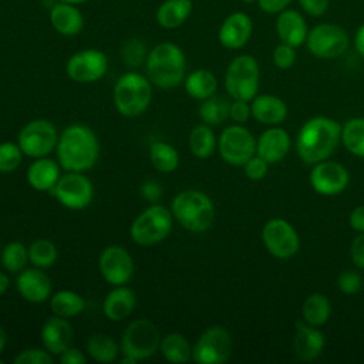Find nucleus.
<instances>
[{
    "label": "nucleus",
    "mask_w": 364,
    "mask_h": 364,
    "mask_svg": "<svg viewBox=\"0 0 364 364\" xmlns=\"http://www.w3.org/2000/svg\"><path fill=\"white\" fill-rule=\"evenodd\" d=\"M55 156L67 172L90 171L100 156V141L97 134L85 124H70L60 134Z\"/></svg>",
    "instance_id": "nucleus-1"
},
{
    "label": "nucleus",
    "mask_w": 364,
    "mask_h": 364,
    "mask_svg": "<svg viewBox=\"0 0 364 364\" xmlns=\"http://www.w3.org/2000/svg\"><path fill=\"white\" fill-rule=\"evenodd\" d=\"M341 141V125L328 117L307 119L296 139L299 158L309 165L327 159Z\"/></svg>",
    "instance_id": "nucleus-2"
},
{
    "label": "nucleus",
    "mask_w": 364,
    "mask_h": 364,
    "mask_svg": "<svg viewBox=\"0 0 364 364\" xmlns=\"http://www.w3.org/2000/svg\"><path fill=\"white\" fill-rule=\"evenodd\" d=\"M145 73L154 87L161 90L175 88L186 77V55L175 43H158L146 54Z\"/></svg>",
    "instance_id": "nucleus-3"
},
{
    "label": "nucleus",
    "mask_w": 364,
    "mask_h": 364,
    "mask_svg": "<svg viewBox=\"0 0 364 364\" xmlns=\"http://www.w3.org/2000/svg\"><path fill=\"white\" fill-rule=\"evenodd\" d=\"M173 219L188 232L203 233L215 222V205L212 199L199 189H183L171 202Z\"/></svg>",
    "instance_id": "nucleus-4"
},
{
    "label": "nucleus",
    "mask_w": 364,
    "mask_h": 364,
    "mask_svg": "<svg viewBox=\"0 0 364 364\" xmlns=\"http://www.w3.org/2000/svg\"><path fill=\"white\" fill-rule=\"evenodd\" d=\"M154 85L138 71L124 73L114 84L112 101L115 109L127 118L141 117L151 105Z\"/></svg>",
    "instance_id": "nucleus-5"
},
{
    "label": "nucleus",
    "mask_w": 364,
    "mask_h": 364,
    "mask_svg": "<svg viewBox=\"0 0 364 364\" xmlns=\"http://www.w3.org/2000/svg\"><path fill=\"white\" fill-rule=\"evenodd\" d=\"M171 208L152 203L139 212L129 226V236L138 246H154L164 242L173 226Z\"/></svg>",
    "instance_id": "nucleus-6"
},
{
    "label": "nucleus",
    "mask_w": 364,
    "mask_h": 364,
    "mask_svg": "<svg viewBox=\"0 0 364 364\" xmlns=\"http://www.w3.org/2000/svg\"><path fill=\"white\" fill-rule=\"evenodd\" d=\"M259 81V64L250 54L236 55L225 73V90L233 100L252 101L257 95Z\"/></svg>",
    "instance_id": "nucleus-7"
},
{
    "label": "nucleus",
    "mask_w": 364,
    "mask_h": 364,
    "mask_svg": "<svg viewBox=\"0 0 364 364\" xmlns=\"http://www.w3.org/2000/svg\"><path fill=\"white\" fill-rule=\"evenodd\" d=\"M159 330L148 318H135L124 328L121 336V354L131 355L138 361L152 357L159 351Z\"/></svg>",
    "instance_id": "nucleus-8"
},
{
    "label": "nucleus",
    "mask_w": 364,
    "mask_h": 364,
    "mask_svg": "<svg viewBox=\"0 0 364 364\" xmlns=\"http://www.w3.org/2000/svg\"><path fill=\"white\" fill-rule=\"evenodd\" d=\"M58 131L55 125L46 118H36L24 124L17 135V144L24 156L31 159L48 156L55 151Z\"/></svg>",
    "instance_id": "nucleus-9"
},
{
    "label": "nucleus",
    "mask_w": 364,
    "mask_h": 364,
    "mask_svg": "<svg viewBox=\"0 0 364 364\" xmlns=\"http://www.w3.org/2000/svg\"><path fill=\"white\" fill-rule=\"evenodd\" d=\"M63 208L82 210L94 199V185L85 172L61 173L55 186L48 192Z\"/></svg>",
    "instance_id": "nucleus-10"
},
{
    "label": "nucleus",
    "mask_w": 364,
    "mask_h": 364,
    "mask_svg": "<svg viewBox=\"0 0 364 364\" xmlns=\"http://www.w3.org/2000/svg\"><path fill=\"white\" fill-rule=\"evenodd\" d=\"M233 350V338L223 326L205 328L192 346V360L199 364H222L229 360Z\"/></svg>",
    "instance_id": "nucleus-11"
},
{
    "label": "nucleus",
    "mask_w": 364,
    "mask_h": 364,
    "mask_svg": "<svg viewBox=\"0 0 364 364\" xmlns=\"http://www.w3.org/2000/svg\"><path fill=\"white\" fill-rule=\"evenodd\" d=\"M304 44L314 57L321 60H333L347 51L350 37L338 24L320 23L309 30Z\"/></svg>",
    "instance_id": "nucleus-12"
},
{
    "label": "nucleus",
    "mask_w": 364,
    "mask_h": 364,
    "mask_svg": "<svg viewBox=\"0 0 364 364\" xmlns=\"http://www.w3.org/2000/svg\"><path fill=\"white\" fill-rule=\"evenodd\" d=\"M108 71V57L98 48H82L71 54L65 63L67 77L78 84L100 81Z\"/></svg>",
    "instance_id": "nucleus-13"
},
{
    "label": "nucleus",
    "mask_w": 364,
    "mask_h": 364,
    "mask_svg": "<svg viewBox=\"0 0 364 364\" xmlns=\"http://www.w3.org/2000/svg\"><path fill=\"white\" fill-rule=\"evenodd\" d=\"M218 151L226 164L243 166L256 154V139L243 125H229L218 136Z\"/></svg>",
    "instance_id": "nucleus-14"
},
{
    "label": "nucleus",
    "mask_w": 364,
    "mask_h": 364,
    "mask_svg": "<svg viewBox=\"0 0 364 364\" xmlns=\"http://www.w3.org/2000/svg\"><path fill=\"white\" fill-rule=\"evenodd\" d=\"M262 242L277 259H289L299 252L300 239L290 222L282 218L269 219L262 228Z\"/></svg>",
    "instance_id": "nucleus-15"
},
{
    "label": "nucleus",
    "mask_w": 364,
    "mask_h": 364,
    "mask_svg": "<svg viewBox=\"0 0 364 364\" xmlns=\"http://www.w3.org/2000/svg\"><path fill=\"white\" fill-rule=\"evenodd\" d=\"M98 269L108 284L121 286L132 279L135 266L131 253L124 246L109 245L100 253Z\"/></svg>",
    "instance_id": "nucleus-16"
},
{
    "label": "nucleus",
    "mask_w": 364,
    "mask_h": 364,
    "mask_svg": "<svg viewBox=\"0 0 364 364\" xmlns=\"http://www.w3.org/2000/svg\"><path fill=\"white\" fill-rule=\"evenodd\" d=\"M311 188L323 196H336L341 193L350 181L348 171L336 161H321L314 164L309 175Z\"/></svg>",
    "instance_id": "nucleus-17"
},
{
    "label": "nucleus",
    "mask_w": 364,
    "mask_h": 364,
    "mask_svg": "<svg viewBox=\"0 0 364 364\" xmlns=\"http://www.w3.org/2000/svg\"><path fill=\"white\" fill-rule=\"evenodd\" d=\"M16 290L28 303H43L53 294V283L44 269L31 266L17 273Z\"/></svg>",
    "instance_id": "nucleus-18"
},
{
    "label": "nucleus",
    "mask_w": 364,
    "mask_h": 364,
    "mask_svg": "<svg viewBox=\"0 0 364 364\" xmlns=\"http://www.w3.org/2000/svg\"><path fill=\"white\" fill-rule=\"evenodd\" d=\"M253 33V21L245 11H233L225 17L219 30L218 40L228 50L243 48Z\"/></svg>",
    "instance_id": "nucleus-19"
},
{
    "label": "nucleus",
    "mask_w": 364,
    "mask_h": 364,
    "mask_svg": "<svg viewBox=\"0 0 364 364\" xmlns=\"http://www.w3.org/2000/svg\"><path fill=\"white\" fill-rule=\"evenodd\" d=\"M40 337L43 347L53 355H60L71 346L74 330L68 318L53 314L47 318L41 327Z\"/></svg>",
    "instance_id": "nucleus-20"
},
{
    "label": "nucleus",
    "mask_w": 364,
    "mask_h": 364,
    "mask_svg": "<svg viewBox=\"0 0 364 364\" xmlns=\"http://www.w3.org/2000/svg\"><path fill=\"white\" fill-rule=\"evenodd\" d=\"M291 139L286 129L272 125L256 139V154L269 164H277L290 151Z\"/></svg>",
    "instance_id": "nucleus-21"
},
{
    "label": "nucleus",
    "mask_w": 364,
    "mask_h": 364,
    "mask_svg": "<svg viewBox=\"0 0 364 364\" xmlns=\"http://www.w3.org/2000/svg\"><path fill=\"white\" fill-rule=\"evenodd\" d=\"M326 344L324 334L309 323L296 321V331L293 338V351L296 357L301 361H313L316 360Z\"/></svg>",
    "instance_id": "nucleus-22"
},
{
    "label": "nucleus",
    "mask_w": 364,
    "mask_h": 364,
    "mask_svg": "<svg viewBox=\"0 0 364 364\" xmlns=\"http://www.w3.org/2000/svg\"><path fill=\"white\" fill-rule=\"evenodd\" d=\"M309 30L307 20L294 9H284L276 18V33L280 41L296 48L306 43Z\"/></svg>",
    "instance_id": "nucleus-23"
},
{
    "label": "nucleus",
    "mask_w": 364,
    "mask_h": 364,
    "mask_svg": "<svg viewBox=\"0 0 364 364\" xmlns=\"http://www.w3.org/2000/svg\"><path fill=\"white\" fill-rule=\"evenodd\" d=\"M136 306L135 291L125 286H112V289L105 294L102 300V314L109 321L118 323L131 316Z\"/></svg>",
    "instance_id": "nucleus-24"
},
{
    "label": "nucleus",
    "mask_w": 364,
    "mask_h": 364,
    "mask_svg": "<svg viewBox=\"0 0 364 364\" xmlns=\"http://www.w3.org/2000/svg\"><path fill=\"white\" fill-rule=\"evenodd\" d=\"M51 27L64 37H73L82 31L84 28V16L75 4L55 1L50 7L48 13Z\"/></svg>",
    "instance_id": "nucleus-25"
},
{
    "label": "nucleus",
    "mask_w": 364,
    "mask_h": 364,
    "mask_svg": "<svg viewBox=\"0 0 364 364\" xmlns=\"http://www.w3.org/2000/svg\"><path fill=\"white\" fill-rule=\"evenodd\" d=\"M61 166L57 159L50 156L36 158L26 171L27 183L38 192H50L61 176Z\"/></svg>",
    "instance_id": "nucleus-26"
},
{
    "label": "nucleus",
    "mask_w": 364,
    "mask_h": 364,
    "mask_svg": "<svg viewBox=\"0 0 364 364\" xmlns=\"http://www.w3.org/2000/svg\"><path fill=\"white\" fill-rule=\"evenodd\" d=\"M250 112L260 124L279 125L287 118V105L276 95L260 94L250 101Z\"/></svg>",
    "instance_id": "nucleus-27"
},
{
    "label": "nucleus",
    "mask_w": 364,
    "mask_h": 364,
    "mask_svg": "<svg viewBox=\"0 0 364 364\" xmlns=\"http://www.w3.org/2000/svg\"><path fill=\"white\" fill-rule=\"evenodd\" d=\"M192 9V0H164L155 11V20L162 28L175 30L189 18Z\"/></svg>",
    "instance_id": "nucleus-28"
},
{
    "label": "nucleus",
    "mask_w": 364,
    "mask_h": 364,
    "mask_svg": "<svg viewBox=\"0 0 364 364\" xmlns=\"http://www.w3.org/2000/svg\"><path fill=\"white\" fill-rule=\"evenodd\" d=\"M182 84L185 87L186 94L198 101H203L215 95L218 90L216 75L206 68H196L188 73Z\"/></svg>",
    "instance_id": "nucleus-29"
},
{
    "label": "nucleus",
    "mask_w": 364,
    "mask_h": 364,
    "mask_svg": "<svg viewBox=\"0 0 364 364\" xmlns=\"http://www.w3.org/2000/svg\"><path fill=\"white\" fill-rule=\"evenodd\" d=\"M48 301L51 313L64 318L75 317L81 314L87 307L85 299L78 291L70 289H63L53 293Z\"/></svg>",
    "instance_id": "nucleus-30"
},
{
    "label": "nucleus",
    "mask_w": 364,
    "mask_h": 364,
    "mask_svg": "<svg viewBox=\"0 0 364 364\" xmlns=\"http://www.w3.org/2000/svg\"><path fill=\"white\" fill-rule=\"evenodd\" d=\"M188 146L195 158H209L215 152V149H218V138L212 127L203 122L193 127L188 136Z\"/></svg>",
    "instance_id": "nucleus-31"
},
{
    "label": "nucleus",
    "mask_w": 364,
    "mask_h": 364,
    "mask_svg": "<svg viewBox=\"0 0 364 364\" xmlns=\"http://www.w3.org/2000/svg\"><path fill=\"white\" fill-rule=\"evenodd\" d=\"M159 353L169 363H186L192 360V346L189 340L179 333H168L161 337Z\"/></svg>",
    "instance_id": "nucleus-32"
},
{
    "label": "nucleus",
    "mask_w": 364,
    "mask_h": 364,
    "mask_svg": "<svg viewBox=\"0 0 364 364\" xmlns=\"http://www.w3.org/2000/svg\"><path fill=\"white\" fill-rule=\"evenodd\" d=\"M121 346L108 334H92L85 344V351L97 363H112L119 355Z\"/></svg>",
    "instance_id": "nucleus-33"
},
{
    "label": "nucleus",
    "mask_w": 364,
    "mask_h": 364,
    "mask_svg": "<svg viewBox=\"0 0 364 364\" xmlns=\"http://www.w3.org/2000/svg\"><path fill=\"white\" fill-rule=\"evenodd\" d=\"M149 162L161 173H171L179 166V152L165 141H155L149 145Z\"/></svg>",
    "instance_id": "nucleus-34"
},
{
    "label": "nucleus",
    "mask_w": 364,
    "mask_h": 364,
    "mask_svg": "<svg viewBox=\"0 0 364 364\" xmlns=\"http://www.w3.org/2000/svg\"><path fill=\"white\" fill-rule=\"evenodd\" d=\"M331 314V303L321 293H313L306 297L301 306L303 320L311 326H323Z\"/></svg>",
    "instance_id": "nucleus-35"
},
{
    "label": "nucleus",
    "mask_w": 364,
    "mask_h": 364,
    "mask_svg": "<svg viewBox=\"0 0 364 364\" xmlns=\"http://www.w3.org/2000/svg\"><path fill=\"white\" fill-rule=\"evenodd\" d=\"M229 105L226 98L212 95L203 101H200V105L198 108L199 118L203 124H208L210 127H216L223 124L229 118Z\"/></svg>",
    "instance_id": "nucleus-36"
},
{
    "label": "nucleus",
    "mask_w": 364,
    "mask_h": 364,
    "mask_svg": "<svg viewBox=\"0 0 364 364\" xmlns=\"http://www.w3.org/2000/svg\"><path fill=\"white\" fill-rule=\"evenodd\" d=\"M341 142L350 154L364 158V118L355 117L344 122Z\"/></svg>",
    "instance_id": "nucleus-37"
},
{
    "label": "nucleus",
    "mask_w": 364,
    "mask_h": 364,
    "mask_svg": "<svg viewBox=\"0 0 364 364\" xmlns=\"http://www.w3.org/2000/svg\"><path fill=\"white\" fill-rule=\"evenodd\" d=\"M58 257V250L54 242H51L47 237H38L33 240L28 246V259L30 264L40 267V269H47L51 267Z\"/></svg>",
    "instance_id": "nucleus-38"
},
{
    "label": "nucleus",
    "mask_w": 364,
    "mask_h": 364,
    "mask_svg": "<svg viewBox=\"0 0 364 364\" xmlns=\"http://www.w3.org/2000/svg\"><path fill=\"white\" fill-rule=\"evenodd\" d=\"M0 262L6 272L20 273L30 263L28 247L18 240L9 242L1 250Z\"/></svg>",
    "instance_id": "nucleus-39"
},
{
    "label": "nucleus",
    "mask_w": 364,
    "mask_h": 364,
    "mask_svg": "<svg viewBox=\"0 0 364 364\" xmlns=\"http://www.w3.org/2000/svg\"><path fill=\"white\" fill-rule=\"evenodd\" d=\"M24 154L17 142H0V173L14 172L23 162Z\"/></svg>",
    "instance_id": "nucleus-40"
},
{
    "label": "nucleus",
    "mask_w": 364,
    "mask_h": 364,
    "mask_svg": "<svg viewBox=\"0 0 364 364\" xmlns=\"http://www.w3.org/2000/svg\"><path fill=\"white\" fill-rule=\"evenodd\" d=\"M54 358L44 347H30L21 350L13 360L14 364H53Z\"/></svg>",
    "instance_id": "nucleus-41"
},
{
    "label": "nucleus",
    "mask_w": 364,
    "mask_h": 364,
    "mask_svg": "<svg viewBox=\"0 0 364 364\" xmlns=\"http://www.w3.org/2000/svg\"><path fill=\"white\" fill-rule=\"evenodd\" d=\"M146 54L148 53H145L144 44L135 38H131L124 44L122 58L129 67H138L142 61L146 60Z\"/></svg>",
    "instance_id": "nucleus-42"
},
{
    "label": "nucleus",
    "mask_w": 364,
    "mask_h": 364,
    "mask_svg": "<svg viewBox=\"0 0 364 364\" xmlns=\"http://www.w3.org/2000/svg\"><path fill=\"white\" fill-rule=\"evenodd\" d=\"M296 58H297L296 47L289 46L286 43H280L279 46H276L272 54L273 64L280 70L290 68L296 63Z\"/></svg>",
    "instance_id": "nucleus-43"
},
{
    "label": "nucleus",
    "mask_w": 364,
    "mask_h": 364,
    "mask_svg": "<svg viewBox=\"0 0 364 364\" xmlns=\"http://www.w3.org/2000/svg\"><path fill=\"white\" fill-rule=\"evenodd\" d=\"M363 286V277L355 270H344L337 276V287L344 294H355Z\"/></svg>",
    "instance_id": "nucleus-44"
},
{
    "label": "nucleus",
    "mask_w": 364,
    "mask_h": 364,
    "mask_svg": "<svg viewBox=\"0 0 364 364\" xmlns=\"http://www.w3.org/2000/svg\"><path fill=\"white\" fill-rule=\"evenodd\" d=\"M269 171V162L264 161L262 156L255 154L252 158H249L243 164V172L245 175L252 181H260L266 176Z\"/></svg>",
    "instance_id": "nucleus-45"
},
{
    "label": "nucleus",
    "mask_w": 364,
    "mask_h": 364,
    "mask_svg": "<svg viewBox=\"0 0 364 364\" xmlns=\"http://www.w3.org/2000/svg\"><path fill=\"white\" fill-rule=\"evenodd\" d=\"M249 102L250 101H245V100H233L229 105V118L236 124L246 122L252 117Z\"/></svg>",
    "instance_id": "nucleus-46"
},
{
    "label": "nucleus",
    "mask_w": 364,
    "mask_h": 364,
    "mask_svg": "<svg viewBox=\"0 0 364 364\" xmlns=\"http://www.w3.org/2000/svg\"><path fill=\"white\" fill-rule=\"evenodd\" d=\"M304 13L311 17L323 16L330 4V0H297Z\"/></svg>",
    "instance_id": "nucleus-47"
},
{
    "label": "nucleus",
    "mask_w": 364,
    "mask_h": 364,
    "mask_svg": "<svg viewBox=\"0 0 364 364\" xmlns=\"http://www.w3.org/2000/svg\"><path fill=\"white\" fill-rule=\"evenodd\" d=\"M141 195L151 203H156L162 196V185L158 181H146L141 185Z\"/></svg>",
    "instance_id": "nucleus-48"
},
{
    "label": "nucleus",
    "mask_w": 364,
    "mask_h": 364,
    "mask_svg": "<svg viewBox=\"0 0 364 364\" xmlns=\"http://www.w3.org/2000/svg\"><path fill=\"white\" fill-rule=\"evenodd\" d=\"M58 360L63 364H85L87 363V355L82 350L70 346L67 350H64L58 355Z\"/></svg>",
    "instance_id": "nucleus-49"
},
{
    "label": "nucleus",
    "mask_w": 364,
    "mask_h": 364,
    "mask_svg": "<svg viewBox=\"0 0 364 364\" xmlns=\"http://www.w3.org/2000/svg\"><path fill=\"white\" fill-rule=\"evenodd\" d=\"M350 255H351L353 263L357 267L364 269V232L358 233V236H355V239L353 240L350 247Z\"/></svg>",
    "instance_id": "nucleus-50"
},
{
    "label": "nucleus",
    "mask_w": 364,
    "mask_h": 364,
    "mask_svg": "<svg viewBox=\"0 0 364 364\" xmlns=\"http://www.w3.org/2000/svg\"><path fill=\"white\" fill-rule=\"evenodd\" d=\"M291 1L293 0H257V6L262 11L267 14H279L280 11L287 9Z\"/></svg>",
    "instance_id": "nucleus-51"
},
{
    "label": "nucleus",
    "mask_w": 364,
    "mask_h": 364,
    "mask_svg": "<svg viewBox=\"0 0 364 364\" xmlns=\"http://www.w3.org/2000/svg\"><path fill=\"white\" fill-rule=\"evenodd\" d=\"M348 225L358 233L364 232V205H358L351 210L348 216Z\"/></svg>",
    "instance_id": "nucleus-52"
},
{
    "label": "nucleus",
    "mask_w": 364,
    "mask_h": 364,
    "mask_svg": "<svg viewBox=\"0 0 364 364\" xmlns=\"http://www.w3.org/2000/svg\"><path fill=\"white\" fill-rule=\"evenodd\" d=\"M354 47H355V51L364 57V23L358 27V30L355 31V36H354Z\"/></svg>",
    "instance_id": "nucleus-53"
},
{
    "label": "nucleus",
    "mask_w": 364,
    "mask_h": 364,
    "mask_svg": "<svg viewBox=\"0 0 364 364\" xmlns=\"http://www.w3.org/2000/svg\"><path fill=\"white\" fill-rule=\"evenodd\" d=\"M10 287V279L9 276L0 270V296L4 294Z\"/></svg>",
    "instance_id": "nucleus-54"
},
{
    "label": "nucleus",
    "mask_w": 364,
    "mask_h": 364,
    "mask_svg": "<svg viewBox=\"0 0 364 364\" xmlns=\"http://www.w3.org/2000/svg\"><path fill=\"white\" fill-rule=\"evenodd\" d=\"M6 346H7V333H6L4 327L0 326V354L3 353Z\"/></svg>",
    "instance_id": "nucleus-55"
},
{
    "label": "nucleus",
    "mask_w": 364,
    "mask_h": 364,
    "mask_svg": "<svg viewBox=\"0 0 364 364\" xmlns=\"http://www.w3.org/2000/svg\"><path fill=\"white\" fill-rule=\"evenodd\" d=\"M119 363H122V364H136V363H138V360H136V358H134V357H131V355L122 354V355H121V358H119Z\"/></svg>",
    "instance_id": "nucleus-56"
},
{
    "label": "nucleus",
    "mask_w": 364,
    "mask_h": 364,
    "mask_svg": "<svg viewBox=\"0 0 364 364\" xmlns=\"http://www.w3.org/2000/svg\"><path fill=\"white\" fill-rule=\"evenodd\" d=\"M57 1H64V3H70V4H75V6H78V4L85 3L87 0H57Z\"/></svg>",
    "instance_id": "nucleus-57"
},
{
    "label": "nucleus",
    "mask_w": 364,
    "mask_h": 364,
    "mask_svg": "<svg viewBox=\"0 0 364 364\" xmlns=\"http://www.w3.org/2000/svg\"><path fill=\"white\" fill-rule=\"evenodd\" d=\"M240 1H242V3H247V4H249V3H253V1H257V0H240Z\"/></svg>",
    "instance_id": "nucleus-58"
}]
</instances>
